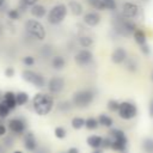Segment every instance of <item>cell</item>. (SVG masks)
I'll list each match as a JSON object with an SVG mask.
<instances>
[{"instance_id": "obj_1", "label": "cell", "mask_w": 153, "mask_h": 153, "mask_svg": "<svg viewBox=\"0 0 153 153\" xmlns=\"http://www.w3.org/2000/svg\"><path fill=\"white\" fill-rule=\"evenodd\" d=\"M32 106L37 115L45 116L54 108V99L47 93H36L32 98Z\"/></svg>"}, {"instance_id": "obj_2", "label": "cell", "mask_w": 153, "mask_h": 153, "mask_svg": "<svg viewBox=\"0 0 153 153\" xmlns=\"http://www.w3.org/2000/svg\"><path fill=\"white\" fill-rule=\"evenodd\" d=\"M136 25L129 19V18H126L123 14L122 16H117L114 20V30L120 35V36H129V35H133L134 31L136 30Z\"/></svg>"}, {"instance_id": "obj_3", "label": "cell", "mask_w": 153, "mask_h": 153, "mask_svg": "<svg viewBox=\"0 0 153 153\" xmlns=\"http://www.w3.org/2000/svg\"><path fill=\"white\" fill-rule=\"evenodd\" d=\"M96 97V92L92 88H84L76 91L72 97V103L76 108H86L88 106Z\"/></svg>"}, {"instance_id": "obj_4", "label": "cell", "mask_w": 153, "mask_h": 153, "mask_svg": "<svg viewBox=\"0 0 153 153\" xmlns=\"http://www.w3.org/2000/svg\"><path fill=\"white\" fill-rule=\"evenodd\" d=\"M67 8L68 7L65 4H56V5H54L49 10V12L47 14L48 23L51 24V25H59V24H61L65 20L66 16H67V11H68Z\"/></svg>"}, {"instance_id": "obj_5", "label": "cell", "mask_w": 153, "mask_h": 153, "mask_svg": "<svg viewBox=\"0 0 153 153\" xmlns=\"http://www.w3.org/2000/svg\"><path fill=\"white\" fill-rule=\"evenodd\" d=\"M24 27H25V31L33 38L38 41H43L45 38V35H47L45 29L43 24L36 19H27L24 24Z\"/></svg>"}, {"instance_id": "obj_6", "label": "cell", "mask_w": 153, "mask_h": 153, "mask_svg": "<svg viewBox=\"0 0 153 153\" xmlns=\"http://www.w3.org/2000/svg\"><path fill=\"white\" fill-rule=\"evenodd\" d=\"M22 78L26 81V82H29V84H32L35 87H37V88H42V87H44L45 86V79H44V76L41 74V73H37V72H35V71H32V69H29V68H26V69H24L23 72H22Z\"/></svg>"}, {"instance_id": "obj_7", "label": "cell", "mask_w": 153, "mask_h": 153, "mask_svg": "<svg viewBox=\"0 0 153 153\" xmlns=\"http://www.w3.org/2000/svg\"><path fill=\"white\" fill-rule=\"evenodd\" d=\"M118 116L123 120H131L137 115V106L129 100H124L120 104L118 109Z\"/></svg>"}, {"instance_id": "obj_8", "label": "cell", "mask_w": 153, "mask_h": 153, "mask_svg": "<svg viewBox=\"0 0 153 153\" xmlns=\"http://www.w3.org/2000/svg\"><path fill=\"white\" fill-rule=\"evenodd\" d=\"M74 61L78 66L80 67H86V66H90L93 61V54L91 50L88 49H81L79 50L75 56H74Z\"/></svg>"}, {"instance_id": "obj_9", "label": "cell", "mask_w": 153, "mask_h": 153, "mask_svg": "<svg viewBox=\"0 0 153 153\" xmlns=\"http://www.w3.org/2000/svg\"><path fill=\"white\" fill-rule=\"evenodd\" d=\"M47 87H48V91L50 93H60L63 88H65V79L62 76H51L49 80H48V84H47Z\"/></svg>"}, {"instance_id": "obj_10", "label": "cell", "mask_w": 153, "mask_h": 153, "mask_svg": "<svg viewBox=\"0 0 153 153\" xmlns=\"http://www.w3.org/2000/svg\"><path fill=\"white\" fill-rule=\"evenodd\" d=\"M8 129L16 134H23L26 129V123L23 118H11L8 121Z\"/></svg>"}, {"instance_id": "obj_11", "label": "cell", "mask_w": 153, "mask_h": 153, "mask_svg": "<svg viewBox=\"0 0 153 153\" xmlns=\"http://www.w3.org/2000/svg\"><path fill=\"white\" fill-rule=\"evenodd\" d=\"M128 59V53L124 48L122 47H117L112 50L111 53V61L115 63V65H121V63H124L126 60Z\"/></svg>"}, {"instance_id": "obj_12", "label": "cell", "mask_w": 153, "mask_h": 153, "mask_svg": "<svg viewBox=\"0 0 153 153\" xmlns=\"http://www.w3.org/2000/svg\"><path fill=\"white\" fill-rule=\"evenodd\" d=\"M139 11H140L139 6H137L136 4H134V2L127 1V2H124L123 6H122V14H123L126 18H129V19L135 18V17L139 14Z\"/></svg>"}, {"instance_id": "obj_13", "label": "cell", "mask_w": 153, "mask_h": 153, "mask_svg": "<svg viewBox=\"0 0 153 153\" xmlns=\"http://www.w3.org/2000/svg\"><path fill=\"white\" fill-rule=\"evenodd\" d=\"M100 19H102V18H100V14H99L98 12H96V11L87 12V13H85L84 17H82L84 23H85L87 26H91V27L97 26V25L100 23Z\"/></svg>"}, {"instance_id": "obj_14", "label": "cell", "mask_w": 153, "mask_h": 153, "mask_svg": "<svg viewBox=\"0 0 153 153\" xmlns=\"http://www.w3.org/2000/svg\"><path fill=\"white\" fill-rule=\"evenodd\" d=\"M109 136L112 139V140H115V141H120V142H122V143H128V139H127V135L124 134V131L123 130H121V129H117V128H112L110 131H109Z\"/></svg>"}, {"instance_id": "obj_15", "label": "cell", "mask_w": 153, "mask_h": 153, "mask_svg": "<svg viewBox=\"0 0 153 153\" xmlns=\"http://www.w3.org/2000/svg\"><path fill=\"white\" fill-rule=\"evenodd\" d=\"M24 146L30 152H35L37 149V141L35 139V135L31 131L26 133V135L24 137Z\"/></svg>"}, {"instance_id": "obj_16", "label": "cell", "mask_w": 153, "mask_h": 153, "mask_svg": "<svg viewBox=\"0 0 153 153\" xmlns=\"http://www.w3.org/2000/svg\"><path fill=\"white\" fill-rule=\"evenodd\" d=\"M67 7H68V10L71 11V13H72L73 16H75V17H79V16H81V14L84 13V7H82V5H81L79 1H76V0H71V1H68Z\"/></svg>"}, {"instance_id": "obj_17", "label": "cell", "mask_w": 153, "mask_h": 153, "mask_svg": "<svg viewBox=\"0 0 153 153\" xmlns=\"http://www.w3.org/2000/svg\"><path fill=\"white\" fill-rule=\"evenodd\" d=\"M30 13L32 14V17H35V18H37V19H41V18H43V17L47 16V8H45L43 5L36 4V5L31 6Z\"/></svg>"}, {"instance_id": "obj_18", "label": "cell", "mask_w": 153, "mask_h": 153, "mask_svg": "<svg viewBox=\"0 0 153 153\" xmlns=\"http://www.w3.org/2000/svg\"><path fill=\"white\" fill-rule=\"evenodd\" d=\"M4 102L5 104L10 108V110H13L17 106V100H16V93L12 91H6L4 94Z\"/></svg>"}, {"instance_id": "obj_19", "label": "cell", "mask_w": 153, "mask_h": 153, "mask_svg": "<svg viewBox=\"0 0 153 153\" xmlns=\"http://www.w3.org/2000/svg\"><path fill=\"white\" fill-rule=\"evenodd\" d=\"M133 37H134V39L139 47H143L147 44V37L141 29H136L133 33Z\"/></svg>"}, {"instance_id": "obj_20", "label": "cell", "mask_w": 153, "mask_h": 153, "mask_svg": "<svg viewBox=\"0 0 153 153\" xmlns=\"http://www.w3.org/2000/svg\"><path fill=\"white\" fill-rule=\"evenodd\" d=\"M103 139H104V137H102V136H99V135H91V136L87 137L86 142H87V145H88L91 148L98 149V148L102 147Z\"/></svg>"}, {"instance_id": "obj_21", "label": "cell", "mask_w": 153, "mask_h": 153, "mask_svg": "<svg viewBox=\"0 0 153 153\" xmlns=\"http://www.w3.org/2000/svg\"><path fill=\"white\" fill-rule=\"evenodd\" d=\"M66 66V60L63 56L61 55H55L53 59H51V67L55 69V71H61L63 69V67Z\"/></svg>"}, {"instance_id": "obj_22", "label": "cell", "mask_w": 153, "mask_h": 153, "mask_svg": "<svg viewBox=\"0 0 153 153\" xmlns=\"http://www.w3.org/2000/svg\"><path fill=\"white\" fill-rule=\"evenodd\" d=\"M124 66H126V69L130 73H135L139 69V62L135 57H128L124 62Z\"/></svg>"}, {"instance_id": "obj_23", "label": "cell", "mask_w": 153, "mask_h": 153, "mask_svg": "<svg viewBox=\"0 0 153 153\" xmlns=\"http://www.w3.org/2000/svg\"><path fill=\"white\" fill-rule=\"evenodd\" d=\"M98 122H99L100 126H103V127H105V128H111L112 124H114L112 118H111L110 116L105 115V114H100V115L98 116Z\"/></svg>"}, {"instance_id": "obj_24", "label": "cell", "mask_w": 153, "mask_h": 153, "mask_svg": "<svg viewBox=\"0 0 153 153\" xmlns=\"http://www.w3.org/2000/svg\"><path fill=\"white\" fill-rule=\"evenodd\" d=\"M78 43H79V45L82 47L84 49H87V48H90V47L93 44V39H92V37H90V36L82 35V36H80V37L78 38Z\"/></svg>"}, {"instance_id": "obj_25", "label": "cell", "mask_w": 153, "mask_h": 153, "mask_svg": "<svg viewBox=\"0 0 153 153\" xmlns=\"http://www.w3.org/2000/svg\"><path fill=\"white\" fill-rule=\"evenodd\" d=\"M16 100H17V105H19V106L25 105L29 102V94L24 91H19L16 93Z\"/></svg>"}, {"instance_id": "obj_26", "label": "cell", "mask_w": 153, "mask_h": 153, "mask_svg": "<svg viewBox=\"0 0 153 153\" xmlns=\"http://www.w3.org/2000/svg\"><path fill=\"white\" fill-rule=\"evenodd\" d=\"M141 146L145 153H153V137H145Z\"/></svg>"}, {"instance_id": "obj_27", "label": "cell", "mask_w": 153, "mask_h": 153, "mask_svg": "<svg viewBox=\"0 0 153 153\" xmlns=\"http://www.w3.org/2000/svg\"><path fill=\"white\" fill-rule=\"evenodd\" d=\"M99 126V122H98V118H94V117H88L85 120V127L86 129L88 130H94L97 129Z\"/></svg>"}, {"instance_id": "obj_28", "label": "cell", "mask_w": 153, "mask_h": 153, "mask_svg": "<svg viewBox=\"0 0 153 153\" xmlns=\"http://www.w3.org/2000/svg\"><path fill=\"white\" fill-rule=\"evenodd\" d=\"M71 124H72L73 129H76V130H79V129H81L82 127H85V118H82V117H79V116H76V117H73V118H72V122H71Z\"/></svg>"}, {"instance_id": "obj_29", "label": "cell", "mask_w": 153, "mask_h": 153, "mask_svg": "<svg viewBox=\"0 0 153 153\" xmlns=\"http://www.w3.org/2000/svg\"><path fill=\"white\" fill-rule=\"evenodd\" d=\"M86 1H87V4L92 8L97 10V11H104L105 10V6H104L103 0H86Z\"/></svg>"}, {"instance_id": "obj_30", "label": "cell", "mask_w": 153, "mask_h": 153, "mask_svg": "<svg viewBox=\"0 0 153 153\" xmlns=\"http://www.w3.org/2000/svg\"><path fill=\"white\" fill-rule=\"evenodd\" d=\"M110 149L121 153V152L127 151V145H126V143H122V142H120V141L112 140V143H111V148H110Z\"/></svg>"}, {"instance_id": "obj_31", "label": "cell", "mask_w": 153, "mask_h": 153, "mask_svg": "<svg viewBox=\"0 0 153 153\" xmlns=\"http://www.w3.org/2000/svg\"><path fill=\"white\" fill-rule=\"evenodd\" d=\"M54 135H55L57 139L62 140V139H65V137H66L67 131H66V129H65L63 127H56V128L54 129Z\"/></svg>"}, {"instance_id": "obj_32", "label": "cell", "mask_w": 153, "mask_h": 153, "mask_svg": "<svg viewBox=\"0 0 153 153\" xmlns=\"http://www.w3.org/2000/svg\"><path fill=\"white\" fill-rule=\"evenodd\" d=\"M120 102H117L116 99H110L109 102H108V109L110 110V111H112V112H115V111H118V109H120Z\"/></svg>"}, {"instance_id": "obj_33", "label": "cell", "mask_w": 153, "mask_h": 153, "mask_svg": "<svg viewBox=\"0 0 153 153\" xmlns=\"http://www.w3.org/2000/svg\"><path fill=\"white\" fill-rule=\"evenodd\" d=\"M10 108L5 104V102H0V117L1 118H5V117H7L8 116V114H10Z\"/></svg>"}, {"instance_id": "obj_34", "label": "cell", "mask_w": 153, "mask_h": 153, "mask_svg": "<svg viewBox=\"0 0 153 153\" xmlns=\"http://www.w3.org/2000/svg\"><path fill=\"white\" fill-rule=\"evenodd\" d=\"M7 17H8L11 20H17V19H19L20 13H19V11H18L17 8H10V10L7 11Z\"/></svg>"}, {"instance_id": "obj_35", "label": "cell", "mask_w": 153, "mask_h": 153, "mask_svg": "<svg viewBox=\"0 0 153 153\" xmlns=\"http://www.w3.org/2000/svg\"><path fill=\"white\" fill-rule=\"evenodd\" d=\"M103 2H104V6H105V10L115 11V10L117 8L116 0H103Z\"/></svg>"}, {"instance_id": "obj_36", "label": "cell", "mask_w": 153, "mask_h": 153, "mask_svg": "<svg viewBox=\"0 0 153 153\" xmlns=\"http://www.w3.org/2000/svg\"><path fill=\"white\" fill-rule=\"evenodd\" d=\"M23 63H24V66H26V67L33 66V65H35V59H33V56H31V55L24 56V57H23Z\"/></svg>"}, {"instance_id": "obj_37", "label": "cell", "mask_w": 153, "mask_h": 153, "mask_svg": "<svg viewBox=\"0 0 153 153\" xmlns=\"http://www.w3.org/2000/svg\"><path fill=\"white\" fill-rule=\"evenodd\" d=\"M111 143H112V139L110 136L109 137H104L103 139V143H102V148H104V149L111 148Z\"/></svg>"}, {"instance_id": "obj_38", "label": "cell", "mask_w": 153, "mask_h": 153, "mask_svg": "<svg viewBox=\"0 0 153 153\" xmlns=\"http://www.w3.org/2000/svg\"><path fill=\"white\" fill-rule=\"evenodd\" d=\"M14 73H16V71H14L13 67H6L5 71H4V74H5V76H7V78L14 76Z\"/></svg>"}, {"instance_id": "obj_39", "label": "cell", "mask_w": 153, "mask_h": 153, "mask_svg": "<svg viewBox=\"0 0 153 153\" xmlns=\"http://www.w3.org/2000/svg\"><path fill=\"white\" fill-rule=\"evenodd\" d=\"M38 2V0H22V4L25 6V7H31V6H33V5H36Z\"/></svg>"}, {"instance_id": "obj_40", "label": "cell", "mask_w": 153, "mask_h": 153, "mask_svg": "<svg viewBox=\"0 0 153 153\" xmlns=\"http://www.w3.org/2000/svg\"><path fill=\"white\" fill-rule=\"evenodd\" d=\"M140 49H141V51H142L145 55H149V54H151V49H149V45H148V44H146V45H143V47H140Z\"/></svg>"}, {"instance_id": "obj_41", "label": "cell", "mask_w": 153, "mask_h": 153, "mask_svg": "<svg viewBox=\"0 0 153 153\" xmlns=\"http://www.w3.org/2000/svg\"><path fill=\"white\" fill-rule=\"evenodd\" d=\"M69 104L68 103H66V102H62V103H60V105H59V109L60 110H69Z\"/></svg>"}, {"instance_id": "obj_42", "label": "cell", "mask_w": 153, "mask_h": 153, "mask_svg": "<svg viewBox=\"0 0 153 153\" xmlns=\"http://www.w3.org/2000/svg\"><path fill=\"white\" fill-rule=\"evenodd\" d=\"M148 112H149V116L153 117V98L151 99V102L148 104Z\"/></svg>"}, {"instance_id": "obj_43", "label": "cell", "mask_w": 153, "mask_h": 153, "mask_svg": "<svg viewBox=\"0 0 153 153\" xmlns=\"http://www.w3.org/2000/svg\"><path fill=\"white\" fill-rule=\"evenodd\" d=\"M6 131H7L6 127H5L4 124H0V136H4V135L6 134Z\"/></svg>"}, {"instance_id": "obj_44", "label": "cell", "mask_w": 153, "mask_h": 153, "mask_svg": "<svg viewBox=\"0 0 153 153\" xmlns=\"http://www.w3.org/2000/svg\"><path fill=\"white\" fill-rule=\"evenodd\" d=\"M67 153H79V149H78L76 147H71V148L67 151Z\"/></svg>"}, {"instance_id": "obj_45", "label": "cell", "mask_w": 153, "mask_h": 153, "mask_svg": "<svg viewBox=\"0 0 153 153\" xmlns=\"http://www.w3.org/2000/svg\"><path fill=\"white\" fill-rule=\"evenodd\" d=\"M92 153H103V151H100V149L98 148V149H94V151H93Z\"/></svg>"}, {"instance_id": "obj_46", "label": "cell", "mask_w": 153, "mask_h": 153, "mask_svg": "<svg viewBox=\"0 0 153 153\" xmlns=\"http://www.w3.org/2000/svg\"><path fill=\"white\" fill-rule=\"evenodd\" d=\"M5 1H6V0H0V8H1V7L5 5Z\"/></svg>"}, {"instance_id": "obj_47", "label": "cell", "mask_w": 153, "mask_h": 153, "mask_svg": "<svg viewBox=\"0 0 153 153\" xmlns=\"http://www.w3.org/2000/svg\"><path fill=\"white\" fill-rule=\"evenodd\" d=\"M13 153H23V152H22V151H14Z\"/></svg>"}, {"instance_id": "obj_48", "label": "cell", "mask_w": 153, "mask_h": 153, "mask_svg": "<svg viewBox=\"0 0 153 153\" xmlns=\"http://www.w3.org/2000/svg\"><path fill=\"white\" fill-rule=\"evenodd\" d=\"M121 153H128V149H127V151H124V152H121Z\"/></svg>"}, {"instance_id": "obj_49", "label": "cell", "mask_w": 153, "mask_h": 153, "mask_svg": "<svg viewBox=\"0 0 153 153\" xmlns=\"http://www.w3.org/2000/svg\"><path fill=\"white\" fill-rule=\"evenodd\" d=\"M151 78H152V81H153V72H152V75H151Z\"/></svg>"}, {"instance_id": "obj_50", "label": "cell", "mask_w": 153, "mask_h": 153, "mask_svg": "<svg viewBox=\"0 0 153 153\" xmlns=\"http://www.w3.org/2000/svg\"><path fill=\"white\" fill-rule=\"evenodd\" d=\"M141 1H149V0H141Z\"/></svg>"}, {"instance_id": "obj_51", "label": "cell", "mask_w": 153, "mask_h": 153, "mask_svg": "<svg viewBox=\"0 0 153 153\" xmlns=\"http://www.w3.org/2000/svg\"><path fill=\"white\" fill-rule=\"evenodd\" d=\"M66 153H67V152H66Z\"/></svg>"}, {"instance_id": "obj_52", "label": "cell", "mask_w": 153, "mask_h": 153, "mask_svg": "<svg viewBox=\"0 0 153 153\" xmlns=\"http://www.w3.org/2000/svg\"><path fill=\"white\" fill-rule=\"evenodd\" d=\"M0 96H1V94H0Z\"/></svg>"}]
</instances>
